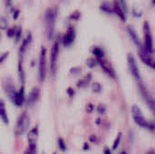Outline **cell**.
<instances>
[{
    "label": "cell",
    "instance_id": "16",
    "mask_svg": "<svg viewBox=\"0 0 155 154\" xmlns=\"http://www.w3.org/2000/svg\"><path fill=\"white\" fill-rule=\"evenodd\" d=\"M17 74H18L19 84L25 85V69H24V60L23 59H18Z\"/></svg>",
    "mask_w": 155,
    "mask_h": 154
},
{
    "label": "cell",
    "instance_id": "3",
    "mask_svg": "<svg viewBox=\"0 0 155 154\" xmlns=\"http://www.w3.org/2000/svg\"><path fill=\"white\" fill-rule=\"evenodd\" d=\"M47 72V49L42 45L39 53L38 59V80L40 83H44L46 77Z\"/></svg>",
    "mask_w": 155,
    "mask_h": 154
},
{
    "label": "cell",
    "instance_id": "22",
    "mask_svg": "<svg viewBox=\"0 0 155 154\" xmlns=\"http://www.w3.org/2000/svg\"><path fill=\"white\" fill-rule=\"evenodd\" d=\"M99 8H100V10H101L102 12H104V13H105V14L112 15V14L114 13V12L113 5H111V4H110L109 2H107V1L103 2V3L100 5Z\"/></svg>",
    "mask_w": 155,
    "mask_h": 154
},
{
    "label": "cell",
    "instance_id": "42",
    "mask_svg": "<svg viewBox=\"0 0 155 154\" xmlns=\"http://www.w3.org/2000/svg\"><path fill=\"white\" fill-rule=\"evenodd\" d=\"M90 140H91L92 142H95V140H96V137H95L94 135H92V136L90 137Z\"/></svg>",
    "mask_w": 155,
    "mask_h": 154
},
{
    "label": "cell",
    "instance_id": "26",
    "mask_svg": "<svg viewBox=\"0 0 155 154\" xmlns=\"http://www.w3.org/2000/svg\"><path fill=\"white\" fill-rule=\"evenodd\" d=\"M15 28L16 26H10V27H7L6 30H5V34H6V37L9 38V39H12L14 38L15 36Z\"/></svg>",
    "mask_w": 155,
    "mask_h": 154
},
{
    "label": "cell",
    "instance_id": "28",
    "mask_svg": "<svg viewBox=\"0 0 155 154\" xmlns=\"http://www.w3.org/2000/svg\"><path fill=\"white\" fill-rule=\"evenodd\" d=\"M80 18H81V12L78 10H75L69 15V19L72 21H78Z\"/></svg>",
    "mask_w": 155,
    "mask_h": 154
},
{
    "label": "cell",
    "instance_id": "8",
    "mask_svg": "<svg viewBox=\"0 0 155 154\" xmlns=\"http://www.w3.org/2000/svg\"><path fill=\"white\" fill-rule=\"evenodd\" d=\"M33 41V35L32 33L30 31H27L25 35L22 38L21 44L19 45V49H18V59H23L27 52V50L29 49L31 44Z\"/></svg>",
    "mask_w": 155,
    "mask_h": 154
},
{
    "label": "cell",
    "instance_id": "27",
    "mask_svg": "<svg viewBox=\"0 0 155 154\" xmlns=\"http://www.w3.org/2000/svg\"><path fill=\"white\" fill-rule=\"evenodd\" d=\"M7 27H8V21H7V19L5 16L0 15V30L5 31Z\"/></svg>",
    "mask_w": 155,
    "mask_h": 154
},
{
    "label": "cell",
    "instance_id": "12",
    "mask_svg": "<svg viewBox=\"0 0 155 154\" xmlns=\"http://www.w3.org/2000/svg\"><path fill=\"white\" fill-rule=\"evenodd\" d=\"M97 61H98V64L100 65V67L102 68V70L104 71V73L105 74H107L112 79H116L115 70H114V68L113 67L112 64L109 61H107L105 58L97 59Z\"/></svg>",
    "mask_w": 155,
    "mask_h": 154
},
{
    "label": "cell",
    "instance_id": "48",
    "mask_svg": "<svg viewBox=\"0 0 155 154\" xmlns=\"http://www.w3.org/2000/svg\"><path fill=\"white\" fill-rule=\"evenodd\" d=\"M121 154H126V152H123Z\"/></svg>",
    "mask_w": 155,
    "mask_h": 154
},
{
    "label": "cell",
    "instance_id": "7",
    "mask_svg": "<svg viewBox=\"0 0 155 154\" xmlns=\"http://www.w3.org/2000/svg\"><path fill=\"white\" fill-rule=\"evenodd\" d=\"M138 54H139V57L141 59V61L146 64L148 67L152 68L155 70V59L153 58V56L152 55L153 54H151L146 48L144 45L141 44L139 46V52H138Z\"/></svg>",
    "mask_w": 155,
    "mask_h": 154
},
{
    "label": "cell",
    "instance_id": "39",
    "mask_svg": "<svg viewBox=\"0 0 155 154\" xmlns=\"http://www.w3.org/2000/svg\"><path fill=\"white\" fill-rule=\"evenodd\" d=\"M119 3H120L121 6L123 7V9L124 10V12H127V11H128V8H127V5H126V2H125V0H119Z\"/></svg>",
    "mask_w": 155,
    "mask_h": 154
},
{
    "label": "cell",
    "instance_id": "46",
    "mask_svg": "<svg viewBox=\"0 0 155 154\" xmlns=\"http://www.w3.org/2000/svg\"><path fill=\"white\" fill-rule=\"evenodd\" d=\"M152 4L153 5H155V0H152Z\"/></svg>",
    "mask_w": 155,
    "mask_h": 154
},
{
    "label": "cell",
    "instance_id": "36",
    "mask_svg": "<svg viewBox=\"0 0 155 154\" xmlns=\"http://www.w3.org/2000/svg\"><path fill=\"white\" fill-rule=\"evenodd\" d=\"M12 15H13V19H14V20H17V19L19 18V15H20V10L17 9V8L14 9Z\"/></svg>",
    "mask_w": 155,
    "mask_h": 154
},
{
    "label": "cell",
    "instance_id": "43",
    "mask_svg": "<svg viewBox=\"0 0 155 154\" xmlns=\"http://www.w3.org/2000/svg\"><path fill=\"white\" fill-rule=\"evenodd\" d=\"M104 154H111V152H110V150L109 149H104Z\"/></svg>",
    "mask_w": 155,
    "mask_h": 154
},
{
    "label": "cell",
    "instance_id": "24",
    "mask_svg": "<svg viewBox=\"0 0 155 154\" xmlns=\"http://www.w3.org/2000/svg\"><path fill=\"white\" fill-rule=\"evenodd\" d=\"M23 38V28L21 25L16 26L15 32V36H14V41L15 44H18Z\"/></svg>",
    "mask_w": 155,
    "mask_h": 154
},
{
    "label": "cell",
    "instance_id": "4",
    "mask_svg": "<svg viewBox=\"0 0 155 154\" xmlns=\"http://www.w3.org/2000/svg\"><path fill=\"white\" fill-rule=\"evenodd\" d=\"M59 54H60V42L58 40H55L51 47L50 56H49V64H50L49 69L53 77H54L56 74Z\"/></svg>",
    "mask_w": 155,
    "mask_h": 154
},
{
    "label": "cell",
    "instance_id": "2",
    "mask_svg": "<svg viewBox=\"0 0 155 154\" xmlns=\"http://www.w3.org/2000/svg\"><path fill=\"white\" fill-rule=\"evenodd\" d=\"M132 116H133L134 121L135 122V123L138 126H140L142 128H146V129L151 130V131H154L155 130L154 123L146 121V119L144 118L141 109L137 105H133V107H132Z\"/></svg>",
    "mask_w": 155,
    "mask_h": 154
},
{
    "label": "cell",
    "instance_id": "44",
    "mask_svg": "<svg viewBox=\"0 0 155 154\" xmlns=\"http://www.w3.org/2000/svg\"><path fill=\"white\" fill-rule=\"evenodd\" d=\"M146 154H155V150L154 149H153V150L149 151V152H148Z\"/></svg>",
    "mask_w": 155,
    "mask_h": 154
},
{
    "label": "cell",
    "instance_id": "5",
    "mask_svg": "<svg viewBox=\"0 0 155 154\" xmlns=\"http://www.w3.org/2000/svg\"><path fill=\"white\" fill-rule=\"evenodd\" d=\"M30 125V118L28 114L25 112L20 114V116L17 119L16 127H15V134L17 136L23 135L28 129Z\"/></svg>",
    "mask_w": 155,
    "mask_h": 154
},
{
    "label": "cell",
    "instance_id": "30",
    "mask_svg": "<svg viewBox=\"0 0 155 154\" xmlns=\"http://www.w3.org/2000/svg\"><path fill=\"white\" fill-rule=\"evenodd\" d=\"M102 89H103V86L100 83L95 82L92 84V91L94 93H100L102 92Z\"/></svg>",
    "mask_w": 155,
    "mask_h": 154
},
{
    "label": "cell",
    "instance_id": "34",
    "mask_svg": "<svg viewBox=\"0 0 155 154\" xmlns=\"http://www.w3.org/2000/svg\"><path fill=\"white\" fill-rule=\"evenodd\" d=\"M58 145H59V148L61 149V151H63V152L66 151L65 143H64V141L62 138H59V139H58Z\"/></svg>",
    "mask_w": 155,
    "mask_h": 154
},
{
    "label": "cell",
    "instance_id": "45",
    "mask_svg": "<svg viewBox=\"0 0 155 154\" xmlns=\"http://www.w3.org/2000/svg\"><path fill=\"white\" fill-rule=\"evenodd\" d=\"M86 149H88V145L85 143V144H84V150H86Z\"/></svg>",
    "mask_w": 155,
    "mask_h": 154
},
{
    "label": "cell",
    "instance_id": "6",
    "mask_svg": "<svg viewBox=\"0 0 155 154\" xmlns=\"http://www.w3.org/2000/svg\"><path fill=\"white\" fill-rule=\"evenodd\" d=\"M143 36H144L143 45L151 54H153L155 52L154 48H153V34H152L151 25H150L149 22L145 21L143 23Z\"/></svg>",
    "mask_w": 155,
    "mask_h": 154
},
{
    "label": "cell",
    "instance_id": "9",
    "mask_svg": "<svg viewBox=\"0 0 155 154\" xmlns=\"http://www.w3.org/2000/svg\"><path fill=\"white\" fill-rule=\"evenodd\" d=\"M137 83H138V87H139L140 93H141L143 100L145 101V103H147V105L151 108V110L155 113V101L153 100V98L149 93L147 88L145 87V85H144V84L143 83L142 80L141 81H138Z\"/></svg>",
    "mask_w": 155,
    "mask_h": 154
},
{
    "label": "cell",
    "instance_id": "25",
    "mask_svg": "<svg viewBox=\"0 0 155 154\" xmlns=\"http://www.w3.org/2000/svg\"><path fill=\"white\" fill-rule=\"evenodd\" d=\"M97 64H98V61H97L96 58L89 57V58L86 60V65H87V67H89V68H91V69L94 68Z\"/></svg>",
    "mask_w": 155,
    "mask_h": 154
},
{
    "label": "cell",
    "instance_id": "38",
    "mask_svg": "<svg viewBox=\"0 0 155 154\" xmlns=\"http://www.w3.org/2000/svg\"><path fill=\"white\" fill-rule=\"evenodd\" d=\"M94 104L93 103H87V105H86V112L88 113H93V111H94Z\"/></svg>",
    "mask_w": 155,
    "mask_h": 154
},
{
    "label": "cell",
    "instance_id": "1",
    "mask_svg": "<svg viewBox=\"0 0 155 154\" xmlns=\"http://www.w3.org/2000/svg\"><path fill=\"white\" fill-rule=\"evenodd\" d=\"M57 16H58V8L56 5L48 7L45 12V15H44L45 30V35L48 40H52L54 36Z\"/></svg>",
    "mask_w": 155,
    "mask_h": 154
},
{
    "label": "cell",
    "instance_id": "35",
    "mask_svg": "<svg viewBox=\"0 0 155 154\" xmlns=\"http://www.w3.org/2000/svg\"><path fill=\"white\" fill-rule=\"evenodd\" d=\"M105 112H106V107H105V105H104V104H99V105L97 106V113H98L104 114V113H105Z\"/></svg>",
    "mask_w": 155,
    "mask_h": 154
},
{
    "label": "cell",
    "instance_id": "33",
    "mask_svg": "<svg viewBox=\"0 0 155 154\" xmlns=\"http://www.w3.org/2000/svg\"><path fill=\"white\" fill-rule=\"evenodd\" d=\"M121 138H122V133H120L118 134L117 138H116V139H115V141H114V145H113V150H116V149H117L118 145L120 144Z\"/></svg>",
    "mask_w": 155,
    "mask_h": 154
},
{
    "label": "cell",
    "instance_id": "21",
    "mask_svg": "<svg viewBox=\"0 0 155 154\" xmlns=\"http://www.w3.org/2000/svg\"><path fill=\"white\" fill-rule=\"evenodd\" d=\"M37 138H38V128L34 127L32 130H30L27 135L28 144H36Z\"/></svg>",
    "mask_w": 155,
    "mask_h": 154
},
{
    "label": "cell",
    "instance_id": "14",
    "mask_svg": "<svg viewBox=\"0 0 155 154\" xmlns=\"http://www.w3.org/2000/svg\"><path fill=\"white\" fill-rule=\"evenodd\" d=\"M25 101V85H20L17 89L13 100L11 101L16 107H22Z\"/></svg>",
    "mask_w": 155,
    "mask_h": 154
},
{
    "label": "cell",
    "instance_id": "32",
    "mask_svg": "<svg viewBox=\"0 0 155 154\" xmlns=\"http://www.w3.org/2000/svg\"><path fill=\"white\" fill-rule=\"evenodd\" d=\"M9 54H10V53H9L8 51H5V52L0 54V64H3V63H5V62L8 59Z\"/></svg>",
    "mask_w": 155,
    "mask_h": 154
},
{
    "label": "cell",
    "instance_id": "15",
    "mask_svg": "<svg viewBox=\"0 0 155 154\" xmlns=\"http://www.w3.org/2000/svg\"><path fill=\"white\" fill-rule=\"evenodd\" d=\"M40 94H41V91L39 89V87H33L31 89V91L29 92L28 93V96H27V104L28 106H33L36 103V102L39 100L40 98Z\"/></svg>",
    "mask_w": 155,
    "mask_h": 154
},
{
    "label": "cell",
    "instance_id": "23",
    "mask_svg": "<svg viewBox=\"0 0 155 154\" xmlns=\"http://www.w3.org/2000/svg\"><path fill=\"white\" fill-rule=\"evenodd\" d=\"M91 52L92 54L95 56L96 59H101V58H104V50L97 46V45H94L92 48H91Z\"/></svg>",
    "mask_w": 155,
    "mask_h": 154
},
{
    "label": "cell",
    "instance_id": "20",
    "mask_svg": "<svg viewBox=\"0 0 155 154\" xmlns=\"http://www.w3.org/2000/svg\"><path fill=\"white\" fill-rule=\"evenodd\" d=\"M0 119L2 120L4 123L8 124L9 119H8V115L6 112V107H5V102L2 99H0Z\"/></svg>",
    "mask_w": 155,
    "mask_h": 154
},
{
    "label": "cell",
    "instance_id": "10",
    "mask_svg": "<svg viewBox=\"0 0 155 154\" xmlns=\"http://www.w3.org/2000/svg\"><path fill=\"white\" fill-rule=\"evenodd\" d=\"M76 38V31L75 28L73 25H70L67 27L66 32L63 35L62 38V44L64 47H70L73 45Z\"/></svg>",
    "mask_w": 155,
    "mask_h": 154
},
{
    "label": "cell",
    "instance_id": "37",
    "mask_svg": "<svg viewBox=\"0 0 155 154\" xmlns=\"http://www.w3.org/2000/svg\"><path fill=\"white\" fill-rule=\"evenodd\" d=\"M66 93H67V94H68L70 97H74V93H75L74 90L72 87H68L67 90H66Z\"/></svg>",
    "mask_w": 155,
    "mask_h": 154
},
{
    "label": "cell",
    "instance_id": "13",
    "mask_svg": "<svg viewBox=\"0 0 155 154\" xmlns=\"http://www.w3.org/2000/svg\"><path fill=\"white\" fill-rule=\"evenodd\" d=\"M3 89L6 94V96H8V98L10 99V101L13 100L17 89L15 88V85L14 84V81L11 77H6L5 78L4 82H3Z\"/></svg>",
    "mask_w": 155,
    "mask_h": 154
},
{
    "label": "cell",
    "instance_id": "18",
    "mask_svg": "<svg viewBox=\"0 0 155 154\" xmlns=\"http://www.w3.org/2000/svg\"><path fill=\"white\" fill-rule=\"evenodd\" d=\"M92 77H93V75H92L91 73L86 74L83 78H81L80 80L77 81L76 87L79 88V89H84V88H86L90 84L91 80H92Z\"/></svg>",
    "mask_w": 155,
    "mask_h": 154
},
{
    "label": "cell",
    "instance_id": "41",
    "mask_svg": "<svg viewBox=\"0 0 155 154\" xmlns=\"http://www.w3.org/2000/svg\"><path fill=\"white\" fill-rule=\"evenodd\" d=\"M12 2H13V0H5V5L7 7H10L12 5Z\"/></svg>",
    "mask_w": 155,
    "mask_h": 154
},
{
    "label": "cell",
    "instance_id": "17",
    "mask_svg": "<svg viewBox=\"0 0 155 154\" xmlns=\"http://www.w3.org/2000/svg\"><path fill=\"white\" fill-rule=\"evenodd\" d=\"M113 7H114V14H116L118 15V17L123 21V22H125L126 21V15H125V12L124 10L123 9V7L121 6L120 3L118 0H114V3H113Z\"/></svg>",
    "mask_w": 155,
    "mask_h": 154
},
{
    "label": "cell",
    "instance_id": "31",
    "mask_svg": "<svg viewBox=\"0 0 155 154\" xmlns=\"http://www.w3.org/2000/svg\"><path fill=\"white\" fill-rule=\"evenodd\" d=\"M25 154H36V144H28V148Z\"/></svg>",
    "mask_w": 155,
    "mask_h": 154
},
{
    "label": "cell",
    "instance_id": "19",
    "mask_svg": "<svg viewBox=\"0 0 155 154\" xmlns=\"http://www.w3.org/2000/svg\"><path fill=\"white\" fill-rule=\"evenodd\" d=\"M126 30H127V32H128V34H129V35H130L132 41H133V43H134L136 46L139 47L142 44H141L140 38H139V36H138V34H137L135 29H134L132 25H128V26L126 27Z\"/></svg>",
    "mask_w": 155,
    "mask_h": 154
},
{
    "label": "cell",
    "instance_id": "40",
    "mask_svg": "<svg viewBox=\"0 0 155 154\" xmlns=\"http://www.w3.org/2000/svg\"><path fill=\"white\" fill-rule=\"evenodd\" d=\"M133 14H134V16H136V17H141V16H142V15H143V12L138 11V10H137V8H134V10H133Z\"/></svg>",
    "mask_w": 155,
    "mask_h": 154
},
{
    "label": "cell",
    "instance_id": "47",
    "mask_svg": "<svg viewBox=\"0 0 155 154\" xmlns=\"http://www.w3.org/2000/svg\"><path fill=\"white\" fill-rule=\"evenodd\" d=\"M2 40V34H1V30H0V42Z\"/></svg>",
    "mask_w": 155,
    "mask_h": 154
},
{
    "label": "cell",
    "instance_id": "29",
    "mask_svg": "<svg viewBox=\"0 0 155 154\" xmlns=\"http://www.w3.org/2000/svg\"><path fill=\"white\" fill-rule=\"evenodd\" d=\"M82 73V68L79 67V66H74L70 69L69 71V74L71 76H77L79 75L80 74Z\"/></svg>",
    "mask_w": 155,
    "mask_h": 154
},
{
    "label": "cell",
    "instance_id": "49",
    "mask_svg": "<svg viewBox=\"0 0 155 154\" xmlns=\"http://www.w3.org/2000/svg\"><path fill=\"white\" fill-rule=\"evenodd\" d=\"M54 154H56V153H54Z\"/></svg>",
    "mask_w": 155,
    "mask_h": 154
},
{
    "label": "cell",
    "instance_id": "11",
    "mask_svg": "<svg viewBox=\"0 0 155 154\" xmlns=\"http://www.w3.org/2000/svg\"><path fill=\"white\" fill-rule=\"evenodd\" d=\"M127 62H128L129 70H130L132 75L134 76V78L137 82L141 81L142 80L141 74H140V70H139V67H138V64H137V62H136V59H135L134 55L132 54H129L127 55Z\"/></svg>",
    "mask_w": 155,
    "mask_h": 154
}]
</instances>
